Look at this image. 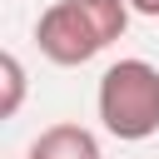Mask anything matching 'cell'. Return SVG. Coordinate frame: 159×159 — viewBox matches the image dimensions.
I'll list each match as a JSON object with an SVG mask.
<instances>
[{"mask_svg": "<svg viewBox=\"0 0 159 159\" xmlns=\"http://www.w3.org/2000/svg\"><path fill=\"white\" fill-rule=\"evenodd\" d=\"M129 30V5L124 0H55L35 20V45L50 65H89L99 50H109Z\"/></svg>", "mask_w": 159, "mask_h": 159, "instance_id": "cell-1", "label": "cell"}, {"mask_svg": "<svg viewBox=\"0 0 159 159\" xmlns=\"http://www.w3.org/2000/svg\"><path fill=\"white\" fill-rule=\"evenodd\" d=\"M99 119L114 139L124 144H139L149 134H159V70L139 55L129 60H114L104 75H99Z\"/></svg>", "mask_w": 159, "mask_h": 159, "instance_id": "cell-2", "label": "cell"}, {"mask_svg": "<svg viewBox=\"0 0 159 159\" xmlns=\"http://www.w3.org/2000/svg\"><path fill=\"white\" fill-rule=\"evenodd\" d=\"M25 159H104V154H99V139L84 124H50V129L35 134Z\"/></svg>", "mask_w": 159, "mask_h": 159, "instance_id": "cell-3", "label": "cell"}, {"mask_svg": "<svg viewBox=\"0 0 159 159\" xmlns=\"http://www.w3.org/2000/svg\"><path fill=\"white\" fill-rule=\"evenodd\" d=\"M0 75H5L0 114H5V119H15V114H20V104H25V65H20V55H5V60H0Z\"/></svg>", "mask_w": 159, "mask_h": 159, "instance_id": "cell-4", "label": "cell"}, {"mask_svg": "<svg viewBox=\"0 0 159 159\" xmlns=\"http://www.w3.org/2000/svg\"><path fill=\"white\" fill-rule=\"evenodd\" d=\"M134 15H149V20H159V0H124Z\"/></svg>", "mask_w": 159, "mask_h": 159, "instance_id": "cell-5", "label": "cell"}]
</instances>
